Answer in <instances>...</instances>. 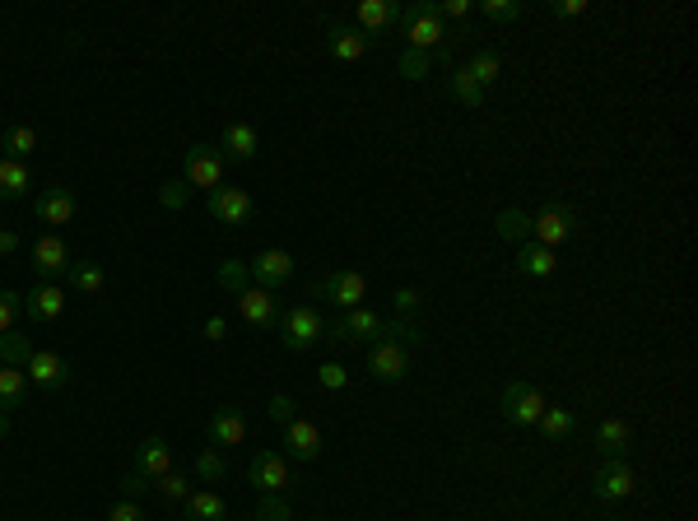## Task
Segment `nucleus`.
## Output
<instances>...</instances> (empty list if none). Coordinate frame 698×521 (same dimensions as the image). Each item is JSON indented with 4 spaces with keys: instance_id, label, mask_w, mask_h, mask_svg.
I'll return each instance as SVG.
<instances>
[{
    "instance_id": "nucleus-1",
    "label": "nucleus",
    "mask_w": 698,
    "mask_h": 521,
    "mask_svg": "<svg viewBox=\"0 0 698 521\" xmlns=\"http://www.w3.org/2000/svg\"><path fill=\"white\" fill-rule=\"evenodd\" d=\"M401 38L405 47H415V52H438V47H447V24L433 14V0H419V5H410V10H401Z\"/></svg>"
},
{
    "instance_id": "nucleus-2",
    "label": "nucleus",
    "mask_w": 698,
    "mask_h": 521,
    "mask_svg": "<svg viewBox=\"0 0 698 521\" xmlns=\"http://www.w3.org/2000/svg\"><path fill=\"white\" fill-rule=\"evenodd\" d=\"M280 345L284 349H294V354H303V349H312L317 340L326 335V317L312 303H298V308H289V312H280Z\"/></svg>"
},
{
    "instance_id": "nucleus-3",
    "label": "nucleus",
    "mask_w": 698,
    "mask_h": 521,
    "mask_svg": "<svg viewBox=\"0 0 698 521\" xmlns=\"http://www.w3.org/2000/svg\"><path fill=\"white\" fill-rule=\"evenodd\" d=\"M531 233H536L540 247H550V252H559V242H568L573 233H578V210L573 205H559L550 201L540 214H531Z\"/></svg>"
},
{
    "instance_id": "nucleus-4",
    "label": "nucleus",
    "mask_w": 698,
    "mask_h": 521,
    "mask_svg": "<svg viewBox=\"0 0 698 521\" xmlns=\"http://www.w3.org/2000/svg\"><path fill=\"white\" fill-rule=\"evenodd\" d=\"M545 396H540V387H531V382H508L503 387V419L517 428H536V419L545 415Z\"/></svg>"
},
{
    "instance_id": "nucleus-5",
    "label": "nucleus",
    "mask_w": 698,
    "mask_h": 521,
    "mask_svg": "<svg viewBox=\"0 0 698 521\" xmlns=\"http://www.w3.org/2000/svg\"><path fill=\"white\" fill-rule=\"evenodd\" d=\"M387 317H377L373 308H354L345 312V321H326L322 340H340V345H363V340H382Z\"/></svg>"
},
{
    "instance_id": "nucleus-6",
    "label": "nucleus",
    "mask_w": 698,
    "mask_h": 521,
    "mask_svg": "<svg viewBox=\"0 0 698 521\" xmlns=\"http://www.w3.org/2000/svg\"><path fill=\"white\" fill-rule=\"evenodd\" d=\"M247 480H252L256 494H284L294 484V466L280 452H256L252 466H247Z\"/></svg>"
},
{
    "instance_id": "nucleus-7",
    "label": "nucleus",
    "mask_w": 698,
    "mask_h": 521,
    "mask_svg": "<svg viewBox=\"0 0 698 521\" xmlns=\"http://www.w3.org/2000/svg\"><path fill=\"white\" fill-rule=\"evenodd\" d=\"M187 182L201 187L205 196L215 187H224V149L215 145H191L187 149Z\"/></svg>"
},
{
    "instance_id": "nucleus-8",
    "label": "nucleus",
    "mask_w": 698,
    "mask_h": 521,
    "mask_svg": "<svg viewBox=\"0 0 698 521\" xmlns=\"http://www.w3.org/2000/svg\"><path fill=\"white\" fill-rule=\"evenodd\" d=\"M75 270V256H70L66 238H56V233H42L33 242V275L38 280H56V275H70Z\"/></svg>"
},
{
    "instance_id": "nucleus-9",
    "label": "nucleus",
    "mask_w": 698,
    "mask_h": 521,
    "mask_svg": "<svg viewBox=\"0 0 698 521\" xmlns=\"http://www.w3.org/2000/svg\"><path fill=\"white\" fill-rule=\"evenodd\" d=\"M368 373L377 382H401V377H410V349L396 345V340H373L368 345Z\"/></svg>"
},
{
    "instance_id": "nucleus-10",
    "label": "nucleus",
    "mask_w": 698,
    "mask_h": 521,
    "mask_svg": "<svg viewBox=\"0 0 698 521\" xmlns=\"http://www.w3.org/2000/svg\"><path fill=\"white\" fill-rule=\"evenodd\" d=\"M633 489H638V480H633L629 461H601L596 480H591L596 503H619V498H633Z\"/></svg>"
},
{
    "instance_id": "nucleus-11",
    "label": "nucleus",
    "mask_w": 698,
    "mask_h": 521,
    "mask_svg": "<svg viewBox=\"0 0 698 521\" xmlns=\"http://www.w3.org/2000/svg\"><path fill=\"white\" fill-rule=\"evenodd\" d=\"M317 294L331 298L336 308L354 312V308H363V298H368V280H363V270H336V275H326V280L317 284Z\"/></svg>"
},
{
    "instance_id": "nucleus-12",
    "label": "nucleus",
    "mask_w": 698,
    "mask_h": 521,
    "mask_svg": "<svg viewBox=\"0 0 698 521\" xmlns=\"http://www.w3.org/2000/svg\"><path fill=\"white\" fill-rule=\"evenodd\" d=\"M247 275H252L261 289H280V284L294 280V256L284 252V247H266V252H256L247 261Z\"/></svg>"
},
{
    "instance_id": "nucleus-13",
    "label": "nucleus",
    "mask_w": 698,
    "mask_h": 521,
    "mask_svg": "<svg viewBox=\"0 0 698 521\" xmlns=\"http://www.w3.org/2000/svg\"><path fill=\"white\" fill-rule=\"evenodd\" d=\"M205 210L215 214L219 224L238 228V224H247V219H252V196H247L242 187H215L210 196H205Z\"/></svg>"
},
{
    "instance_id": "nucleus-14",
    "label": "nucleus",
    "mask_w": 698,
    "mask_h": 521,
    "mask_svg": "<svg viewBox=\"0 0 698 521\" xmlns=\"http://www.w3.org/2000/svg\"><path fill=\"white\" fill-rule=\"evenodd\" d=\"M24 377L38 382L42 391H61L70 387V363L61 354H52V349H33V359L24 363Z\"/></svg>"
},
{
    "instance_id": "nucleus-15",
    "label": "nucleus",
    "mask_w": 698,
    "mask_h": 521,
    "mask_svg": "<svg viewBox=\"0 0 698 521\" xmlns=\"http://www.w3.org/2000/svg\"><path fill=\"white\" fill-rule=\"evenodd\" d=\"M238 312H242L247 326H275V321H280V303H275V294L261 289V284H247V289H242Z\"/></svg>"
},
{
    "instance_id": "nucleus-16",
    "label": "nucleus",
    "mask_w": 698,
    "mask_h": 521,
    "mask_svg": "<svg viewBox=\"0 0 698 521\" xmlns=\"http://www.w3.org/2000/svg\"><path fill=\"white\" fill-rule=\"evenodd\" d=\"M24 312L33 321H56L61 312H66V289H61V284H52V280L33 284V289L24 294Z\"/></svg>"
},
{
    "instance_id": "nucleus-17",
    "label": "nucleus",
    "mask_w": 698,
    "mask_h": 521,
    "mask_svg": "<svg viewBox=\"0 0 698 521\" xmlns=\"http://www.w3.org/2000/svg\"><path fill=\"white\" fill-rule=\"evenodd\" d=\"M326 47H331V56H336V61H363V56H368V47H373V38H368L363 28H354V24H331V33H326Z\"/></svg>"
},
{
    "instance_id": "nucleus-18",
    "label": "nucleus",
    "mask_w": 698,
    "mask_h": 521,
    "mask_svg": "<svg viewBox=\"0 0 698 521\" xmlns=\"http://www.w3.org/2000/svg\"><path fill=\"white\" fill-rule=\"evenodd\" d=\"M284 447H289V456H298V461H317V456H322V428L308 424V419H289V424H284Z\"/></svg>"
},
{
    "instance_id": "nucleus-19",
    "label": "nucleus",
    "mask_w": 698,
    "mask_h": 521,
    "mask_svg": "<svg viewBox=\"0 0 698 521\" xmlns=\"http://www.w3.org/2000/svg\"><path fill=\"white\" fill-rule=\"evenodd\" d=\"M135 470H140V475H149V480H163V475L173 470V452H168V438L149 433V438L135 447Z\"/></svg>"
},
{
    "instance_id": "nucleus-20",
    "label": "nucleus",
    "mask_w": 698,
    "mask_h": 521,
    "mask_svg": "<svg viewBox=\"0 0 698 521\" xmlns=\"http://www.w3.org/2000/svg\"><path fill=\"white\" fill-rule=\"evenodd\" d=\"M242 438H247V419H242V410L224 405V410L210 415V447H242Z\"/></svg>"
},
{
    "instance_id": "nucleus-21",
    "label": "nucleus",
    "mask_w": 698,
    "mask_h": 521,
    "mask_svg": "<svg viewBox=\"0 0 698 521\" xmlns=\"http://www.w3.org/2000/svg\"><path fill=\"white\" fill-rule=\"evenodd\" d=\"M633 447V428L624 424V419H605L601 428H596V452L605 456V461H624Z\"/></svg>"
},
{
    "instance_id": "nucleus-22",
    "label": "nucleus",
    "mask_w": 698,
    "mask_h": 521,
    "mask_svg": "<svg viewBox=\"0 0 698 521\" xmlns=\"http://www.w3.org/2000/svg\"><path fill=\"white\" fill-rule=\"evenodd\" d=\"M38 219H42V224H52V228L70 224V219H75V191L47 187V191L38 196Z\"/></svg>"
},
{
    "instance_id": "nucleus-23",
    "label": "nucleus",
    "mask_w": 698,
    "mask_h": 521,
    "mask_svg": "<svg viewBox=\"0 0 698 521\" xmlns=\"http://www.w3.org/2000/svg\"><path fill=\"white\" fill-rule=\"evenodd\" d=\"M517 270L531 275V280H550L554 270H559V252L540 247V242H522V252H517Z\"/></svg>"
},
{
    "instance_id": "nucleus-24",
    "label": "nucleus",
    "mask_w": 698,
    "mask_h": 521,
    "mask_svg": "<svg viewBox=\"0 0 698 521\" xmlns=\"http://www.w3.org/2000/svg\"><path fill=\"white\" fill-rule=\"evenodd\" d=\"M354 19H359L354 28H363V33H377V28H387V24H396V19H401V5H396V0H363L359 10H354Z\"/></svg>"
},
{
    "instance_id": "nucleus-25",
    "label": "nucleus",
    "mask_w": 698,
    "mask_h": 521,
    "mask_svg": "<svg viewBox=\"0 0 698 521\" xmlns=\"http://www.w3.org/2000/svg\"><path fill=\"white\" fill-rule=\"evenodd\" d=\"M28 187H33V173H28V163L0 159V201H19V196H28Z\"/></svg>"
},
{
    "instance_id": "nucleus-26",
    "label": "nucleus",
    "mask_w": 698,
    "mask_h": 521,
    "mask_svg": "<svg viewBox=\"0 0 698 521\" xmlns=\"http://www.w3.org/2000/svg\"><path fill=\"white\" fill-rule=\"evenodd\" d=\"M224 149H229V159L247 163V159H256V149H261V135H256V126H247V121H233L229 131H224Z\"/></svg>"
},
{
    "instance_id": "nucleus-27",
    "label": "nucleus",
    "mask_w": 698,
    "mask_h": 521,
    "mask_svg": "<svg viewBox=\"0 0 698 521\" xmlns=\"http://www.w3.org/2000/svg\"><path fill=\"white\" fill-rule=\"evenodd\" d=\"M536 428L545 442H564V438H573L578 419H573V410H564V405H545V415L536 419Z\"/></svg>"
},
{
    "instance_id": "nucleus-28",
    "label": "nucleus",
    "mask_w": 698,
    "mask_h": 521,
    "mask_svg": "<svg viewBox=\"0 0 698 521\" xmlns=\"http://www.w3.org/2000/svg\"><path fill=\"white\" fill-rule=\"evenodd\" d=\"M187 508H191V521H224L229 517V503H224L215 489H191Z\"/></svg>"
},
{
    "instance_id": "nucleus-29",
    "label": "nucleus",
    "mask_w": 698,
    "mask_h": 521,
    "mask_svg": "<svg viewBox=\"0 0 698 521\" xmlns=\"http://www.w3.org/2000/svg\"><path fill=\"white\" fill-rule=\"evenodd\" d=\"M24 401H28L24 368H0V410H19Z\"/></svg>"
},
{
    "instance_id": "nucleus-30",
    "label": "nucleus",
    "mask_w": 698,
    "mask_h": 521,
    "mask_svg": "<svg viewBox=\"0 0 698 521\" xmlns=\"http://www.w3.org/2000/svg\"><path fill=\"white\" fill-rule=\"evenodd\" d=\"M494 228H498V238H508V242H526V238H531V214H526V210H517V205H508V210H498Z\"/></svg>"
},
{
    "instance_id": "nucleus-31",
    "label": "nucleus",
    "mask_w": 698,
    "mask_h": 521,
    "mask_svg": "<svg viewBox=\"0 0 698 521\" xmlns=\"http://www.w3.org/2000/svg\"><path fill=\"white\" fill-rule=\"evenodd\" d=\"M0 149H5V159H19L24 163L33 149H38V131L33 126H10V131L0 135Z\"/></svg>"
},
{
    "instance_id": "nucleus-32",
    "label": "nucleus",
    "mask_w": 698,
    "mask_h": 521,
    "mask_svg": "<svg viewBox=\"0 0 698 521\" xmlns=\"http://www.w3.org/2000/svg\"><path fill=\"white\" fill-rule=\"evenodd\" d=\"M28 359H33V340L28 335H14V331L0 335V368H24Z\"/></svg>"
},
{
    "instance_id": "nucleus-33",
    "label": "nucleus",
    "mask_w": 698,
    "mask_h": 521,
    "mask_svg": "<svg viewBox=\"0 0 698 521\" xmlns=\"http://www.w3.org/2000/svg\"><path fill=\"white\" fill-rule=\"evenodd\" d=\"M466 70H470V80L480 84V89H489V84L503 75V61H498V52H475Z\"/></svg>"
},
{
    "instance_id": "nucleus-34",
    "label": "nucleus",
    "mask_w": 698,
    "mask_h": 521,
    "mask_svg": "<svg viewBox=\"0 0 698 521\" xmlns=\"http://www.w3.org/2000/svg\"><path fill=\"white\" fill-rule=\"evenodd\" d=\"M452 98H457L461 107H484V89L470 80V70H466V66L452 70Z\"/></svg>"
},
{
    "instance_id": "nucleus-35",
    "label": "nucleus",
    "mask_w": 698,
    "mask_h": 521,
    "mask_svg": "<svg viewBox=\"0 0 698 521\" xmlns=\"http://www.w3.org/2000/svg\"><path fill=\"white\" fill-rule=\"evenodd\" d=\"M396 70H401L405 80H429L433 56L429 52H415V47H401V56H396Z\"/></svg>"
},
{
    "instance_id": "nucleus-36",
    "label": "nucleus",
    "mask_w": 698,
    "mask_h": 521,
    "mask_svg": "<svg viewBox=\"0 0 698 521\" xmlns=\"http://www.w3.org/2000/svg\"><path fill=\"white\" fill-rule=\"evenodd\" d=\"M103 280H108V275H103V266H98V261H84V266H75L70 270V284H75V289H80V294H103Z\"/></svg>"
},
{
    "instance_id": "nucleus-37",
    "label": "nucleus",
    "mask_w": 698,
    "mask_h": 521,
    "mask_svg": "<svg viewBox=\"0 0 698 521\" xmlns=\"http://www.w3.org/2000/svg\"><path fill=\"white\" fill-rule=\"evenodd\" d=\"M215 280L224 284V289H229L233 298H238L242 289H247V284H252V275H247V261H224V266L215 270Z\"/></svg>"
},
{
    "instance_id": "nucleus-38",
    "label": "nucleus",
    "mask_w": 698,
    "mask_h": 521,
    "mask_svg": "<svg viewBox=\"0 0 698 521\" xmlns=\"http://www.w3.org/2000/svg\"><path fill=\"white\" fill-rule=\"evenodd\" d=\"M256 521H294V512H289V503H284V494H261L256 498Z\"/></svg>"
},
{
    "instance_id": "nucleus-39",
    "label": "nucleus",
    "mask_w": 698,
    "mask_h": 521,
    "mask_svg": "<svg viewBox=\"0 0 698 521\" xmlns=\"http://www.w3.org/2000/svg\"><path fill=\"white\" fill-rule=\"evenodd\" d=\"M196 480H205V484L224 480V456H219V447H205V452L196 456Z\"/></svg>"
},
{
    "instance_id": "nucleus-40",
    "label": "nucleus",
    "mask_w": 698,
    "mask_h": 521,
    "mask_svg": "<svg viewBox=\"0 0 698 521\" xmlns=\"http://www.w3.org/2000/svg\"><path fill=\"white\" fill-rule=\"evenodd\" d=\"M154 489H159V498H163V503H187V498H191V489H187V475H173V470H168L163 480H154Z\"/></svg>"
},
{
    "instance_id": "nucleus-41",
    "label": "nucleus",
    "mask_w": 698,
    "mask_h": 521,
    "mask_svg": "<svg viewBox=\"0 0 698 521\" xmlns=\"http://www.w3.org/2000/svg\"><path fill=\"white\" fill-rule=\"evenodd\" d=\"M480 10H484V19H494V24H512V19H522V5H517V0H484Z\"/></svg>"
},
{
    "instance_id": "nucleus-42",
    "label": "nucleus",
    "mask_w": 698,
    "mask_h": 521,
    "mask_svg": "<svg viewBox=\"0 0 698 521\" xmlns=\"http://www.w3.org/2000/svg\"><path fill=\"white\" fill-rule=\"evenodd\" d=\"M19 312H24V298L10 294V289H0V335L14 331V317H19Z\"/></svg>"
},
{
    "instance_id": "nucleus-43",
    "label": "nucleus",
    "mask_w": 698,
    "mask_h": 521,
    "mask_svg": "<svg viewBox=\"0 0 698 521\" xmlns=\"http://www.w3.org/2000/svg\"><path fill=\"white\" fill-rule=\"evenodd\" d=\"M149 489H154V480H149V475H140V470H126V475H121V494L131 498V503H140Z\"/></svg>"
},
{
    "instance_id": "nucleus-44",
    "label": "nucleus",
    "mask_w": 698,
    "mask_h": 521,
    "mask_svg": "<svg viewBox=\"0 0 698 521\" xmlns=\"http://www.w3.org/2000/svg\"><path fill=\"white\" fill-rule=\"evenodd\" d=\"M345 382H349V373L340 368V363H322V368H317V387L322 391H340Z\"/></svg>"
},
{
    "instance_id": "nucleus-45",
    "label": "nucleus",
    "mask_w": 698,
    "mask_h": 521,
    "mask_svg": "<svg viewBox=\"0 0 698 521\" xmlns=\"http://www.w3.org/2000/svg\"><path fill=\"white\" fill-rule=\"evenodd\" d=\"M475 10V5H470V0H433V14H438V19H466V14Z\"/></svg>"
},
{
    "instance_id": "nucleus-46",
    "label": "nucleus",
    "mask_w": 698,
    "mask_h": 521,
    "mask_svg": "<svg viewBox=\"0 0 698 521\" xmlns=\"http://www.w3.org/2000/svg\"><path fill=\"white\" fill-rule=\"evenodd\" d=\"M108 521H149V517H145V508H140V503L121 498V503H112V508H108Z\"/></svg>"
},
{
    "instance_id": "nucleus-47",
    "label": "nucleus",
    "mask_w": 698,
    "mask_h": 521,
    "mask_svg": "<svg viewBox=\"0 0 698 521\" xmlns=\"http://www.w3.org/2000/svg\"><path fill=\"white\" fill-rule=\"evenodd\" d=\"M270 419H275V424H289V419H298L294 396H270Z\"/></svg>"
},
{
    "instance_id": "nucleus-48",
    "label": "nucleus",
    "mask_w": 698,
    "mask_h": 521,
    "mask_svg": "<svg viewBox=\"0 0 698 521\" xmlns=\"http://www.w3.org/2000/svg\"><path fill=\"white\" fill-rule=\"evenodd\" d=\"M159 201L168 205V210H182V205H187V182H163Z\"/></svg>"
},
{
    "instance_id": "nucleus-49",
    "label": "nucleus",
    "mask_w": 698,
    "mask_h": 521,
    "mask_svg": "<svg viewBox=\"0 0 698 521\" xmlns=\"http://www.w3.org/2000/svg\"><path fill=\"white\" fill-rule=\"evenodd\" d=\"M205 340H210V345H224V340H229V321L210 317V321H205Z\"/></svg>"
},
{
    "instance_id": "nucleus-50",
    "label": "nucleus",
    "mask_w": 698,
    "mask_h": 521,
    "mask_svg": "<svg viewBox=\"0 0 698 521\" xmlns=\"http://www.w3.org/2000/svg\"><path fill=\"white\" fill-rule=\"evenodd\" d=\"M550 14H559V19H573V14H587V5H582V0H554Z\"/></svg>"
},
{
    "instance_id": "nucleus-51",
    "label": "nucleus",
    "mask_w": 698,
    "mask_h": 521,
    "mask_svg": "<svg viewBox=\"0 0 698 521\" xmlns=\"http://www.w3.org/2000/svg\"><path fill=\"white\" fill-rule=\"evenodd\" d=\"M415 308H419V294H415V289H396V312L405 317V312H415Z\"/></svg>"
},
{
    "instance_id": "nucleus-52",
    "label": "nucleus",
    "mask_w": 698,
    "mask_h": 521,
    "mask_svg": "<svg viewBox=\"0 0 698 521\" xmlns=\"http://www.w3.org/2000/svg\"><path fill=\"white\" fill-rule=\"evenodd\" d=\"M14 252H19V233L0 228V256H14Z\"/></svg>"
},
{
    "instance_id": "nucleus-53",
    "label": "nucleus",
    "mask_w": 698,
    "mask_h": 521,
    "mask_svg": "<svg viewBox=\"0 0 698 521\" xmlns=\"http://www.w3.org/2000/svg\"><path fill=\"white\" fill-rule=\"evenodd\" d=\"M5 433H10V415H5V410H0V438H5Z\"/></svg>"
},
{
    "instance_id": "nucleus-54",
    "label": "nucleus",
    "mask_w": 698,
    "mask_h": 521,
    "mask_svg": "<svg viewBox=\"0 0 698 521\" xmlns=\"http://www.w3.org/2000/svg\"><path fill=\"white\" fill-rule=\"evenodd\" d=\"M610 521H624V517H610Z\"/></svg>"
},
{
    "instance_id": "nucleus-55",
    "label": "nucleus",
    "mask_w": 698,
    "mask_h": 521,
    "mask_svg": "<svg viewBox=\"0 0 698 521\" xmlns=\"http://www.w3.org/2000/svg\"><path fill=\"white\" fill-rule=\"evenodd\" d=\"M312 521H326V517H312Z\"/></svg>"
}]
</instances>
